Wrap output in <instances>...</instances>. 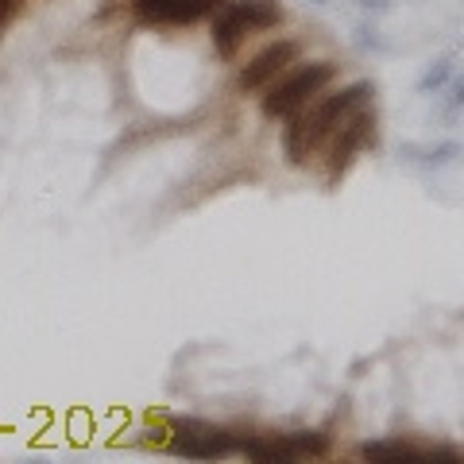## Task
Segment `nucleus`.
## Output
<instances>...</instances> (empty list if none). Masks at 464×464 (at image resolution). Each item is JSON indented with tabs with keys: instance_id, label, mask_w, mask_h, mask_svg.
I'll return each mask as SVG.
<instances>
[{
	"instance_id": "1a4fd4ad",
	"label": "nucleus",
	"mask_w": 464,
	"mask_h": 464,
	"mask_svg": "<svg viewBox=\"0 0 464 464\" xmlns=\"http://www.w3.org/2000/svg\"><path fill=\"white\" fill-rule=\"evenodd\" d=\"M360 457L383 460V464H433V460H457L453 449H430L414 441H368Z\"/></svg>"
},
{
	"instance_id": "6e6552de",
	"label": "nucleus",
	"mask_w": 464,
	"mask_h": 464,
	"mask_svg": "<svg viewBox=\"0 0 464 464\" xmlns=\"http://www.w3.org/2000/svg\"><path fill=\"white\" fill-rule=\"evenodd\" d=\"M225 0H132V12L148 27H182L213 16Z\"/></svg>"
},
{
	"instance_id": "39448f33",
	"label": "nucleus",
	"mask_w": 464,
	"mask_h": 464,
	"mask_svg": "<svg viewBox=\"0 0 464 464\" xmlns=\"http://www.w3.org/2000/svg\"><path fill=\"white\" fill-rule=\"evenodd\" d=\"M329 438L325 433H256V438L240 441V457L264 460V464H286V460H306V457H325Z\"/></svg>"
},
{
	"instance_id": "f257e3e1",
	"label": "nucleus",
	"mask_w": 464,
	"mask_h": 464,
	"mask_svg": "<svg viewBox=\"0 0 464 464\" xmlns=\"http://www.w3.org/2000/svg\"><path fill=\"white\" fill-rule=\"evenodd\" d=\"M372 82H353L337 93H317L310 105H302L295 116H286L283 128V155L290 167H306L310 159L325 148V140L333 136V128L353 109L372 105Z\"/></svg>"
},
{
	"instance_id": "20e7f679",
	"label": "nucleus",
	"mask_w": 464,
	"mask_h": 464,
	"mask_svg": "<svg viewBox=\"0 0 464 464\" xmlns=\"http://www.w3.org/2000/svg\"><path fill=\"white\" fill-rule=\"evenodd\" d=\"M372 136H375V112H372V105L353 109L337 128H333V136L325 140V148H329V155H325V182L329 186H341V179L353 170L356 155L368 148Z\"/></svg>"
},
{
	"instance_id": "f8f14e48",
	"label": "nucleus",
	"mask_w": 464,
	"mask_h": 464,
	"mask_svg": "<svg viewBox=\"0 0 464 464\" xmlns=\"http://www.w3.org/2000/svg\"><path fill=\"white\" fill-rule=\"evenodd\" d=\"M438 93H441V112L445 116H457L464 109V70H457V74L449 78Z\"/></svg>"
},
{
	"instance_id": "9d476101",
	"label": "nucleus",
	"mask_w": 464,
	"mask_h": 464,
	"mask_svg": "<svg viewBox=\"0 0 464 464\" xmlns=\"http://www.w3.org/2000/svg\"><path fill=\"white\" fill-rule=\"evenodd\" d=\"M460 155V143H433V148H406L402 159L406 163H422V167H445V163H453V159Z\"/></svg>"
},
{
	"instance_id": "f03ea898",
	"label": "nucleus",
	"mask_w": 464,
	"mask_h": 464,
	"mask_svg": "<svg viewBox=\"0 0 464 464\" xmlns=\"http://www.w3.org/2000/svg\"><path fill=\"white\" fill-rule=\"evenodd\" d=\"M333 78H337V63H329V58H314V63L283 70V74L267 85L264 101H259V112H264L267 121H286V116H295L302 105H310L317 93H325Z\"/></svg>"
},
{
	"instance_id": "0eeeda50",
	"label": "nucleus",
	"mask_w": 464,
	"mask_h": 464,
	"mask_svg": "<svg viewBox=\"0 0 464 464\" xmlns=\"http://www.w3.org/2000/svg\"><path fill=\"white\" fill-rule=\"evenodd\" d=\"M170 449L182 457H198V460H217V457H232L240 453V441L228 430H217L206 422H174L170 426Z\"/></svg>"
},
{
	"instance_id": "7ed1b4c3",
	"label": "nucleus",
	"mask_w": 464,
	"mask_h": 464,
	"mask_svg": "<svg viewBox=\"0 0 464 464\" xmlns=\"http://www.w3.org/2000/svg\"><path fill=\"white\" fill-rule=\"evenodd\" d=\"M283 24V5L279 0H225L213 12V51L221 58H237V51L248 43V35L267 32V27Z\"/></svg>"
},
{
	"instance_id": "9b49d317",
	"label": "nucleus",
	"mask_w": 464,
	"mask_h": 464,
	"mask_svg": "<svg viewBox=\"0 0 464 464\" xmlns=\"http://www.w3.org/2000/svg\"><path fill=\"white\" fill-rule=\"evenodd\" d=\"M457 70H460V58H457V54H441L438 63H433V66L426 70V74L418 78V90H422V93H438L441 85L457 74Z\"/></svg>"
},
{
	"instance_id": "ddd939ff",
	"label": "nucleus",
	"mask_w": 464,
	"mask_h": 464,
	"mask_svg": "<svg viewBox=\"0 0 464 464\" xmlns=\"http://www.w3.org/2000/svg\"><path fill=\"white\" fill-rule=\"evenodd\" d=\"M24 5V0H0V24H5L8 16H12V12H16Z\"/></svg>"
},
{
	"instance_id": "423d86ee",
	"label": "nucleus",
	"mask_w": 464,
	"mask_h": 464,
	"mask_svg": "<svg viewBox=\"0 0 464 464\" xmlns=\"http://www.w3.org/2000/svg\"><path fill=\"white\" fill-rule=\"evenodd\" d=\"M302 58V47L295 39H279V43H267L259 54H252L248 63L240 66V74H237V90L240 93H259V90H267V85L283 74V70H290Z\"/></svg>"
}]
</instances>
